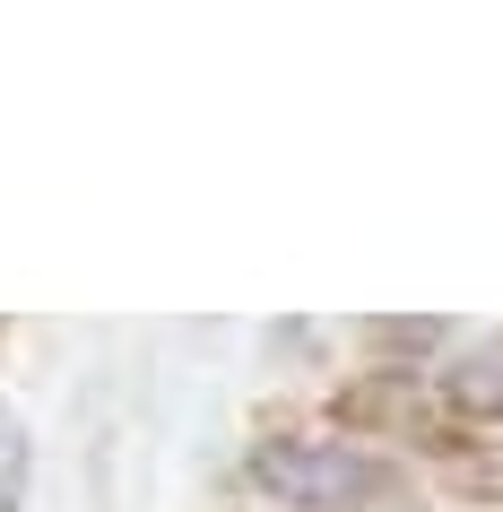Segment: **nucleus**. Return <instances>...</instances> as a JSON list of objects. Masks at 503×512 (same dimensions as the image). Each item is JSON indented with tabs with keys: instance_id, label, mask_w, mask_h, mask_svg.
I'll return each instance as SVG.
<instances>
[{
	"instance_id": "1",
	"label": "nucleus",
	"mask_w": 503,
	"mask_h": 512,
	"mask_svg": "<svg viewBox=\"0 0 503 512\" xmlns=\"http://www.w3.org/2000/svg\"><path fill=\"white\" fill-rule=\"evenodd\" d=\"M252 486H269L295 512H356L365 495H382V460H365L356 443H261L252 452Z\"/></svg>"
},
{
	"instance_id": "2",
	"label": "nucleus",
	"mask_w": 503,
	"mask_h": 512,
	"mask_svg": "<svg viewBox=\"0 0 503 512\" xmlns=\"http://www.w3.org/2000/svg\"><path fill=\"white\" fill-rule=\"evenodd\" d=\"M451 391H460L469 408H503V339H495V348H477L469 365L451 374Z\"/></svg>"
},
{
	"instance_id": "3",
	"label": "nucleus",
	"mask_w": 503,
	"mask_h": 512,
	"mask_svg": "<svg viewBox=\"0 0 503 512\" xmlns=\"http://www.w3.org/2000/svg\"><path fill=\"white\" fill-rule=\"evenodd\" d=\"M27 504V452H18V426L0 417V512Z\"/></svg>"
}]
</instances>
